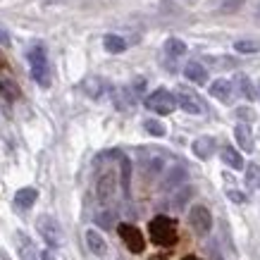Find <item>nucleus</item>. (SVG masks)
<instances>
[{"mask_svg":"<svg viewBox=\"0 0 260 260\" xmlns=\"http://www.w3.org/2000/svg\"><path fill=\"white\" fill-rule=\"evenodd\" d=\"M0 43H3V46H10V34L5 31L3 26H0Z\"/></svg>","mask_w":260,"mask_h":260,"instance_id":"obj_32","label":"nucleus"},{"mask_svg":"<svg viewBox=\"0 0 260 260\" xmlns=\"http://www.w3.org/2000/svg\"><path fill=\"white\" fill-rule=\"evenodd\" d=\"M117 232H119V237H122V241L126 244V248H129V251H132V253H143L146 241H143V234L134 227V224H119Z\"/></svg>","mask_w":260,"mask_h":260,"instance_id":"obj_7","label":"nucleus"},{"mask_svg":"<svg viewBox=\"0 0 260 260\" xmlns=\"http://www.w3.org/2000/svg\"><path fill=\"white\" fill-rule=\"evenodd\" d=\"M193 196V186H184V189H179L177 193H174V201H172V205H174V210H181L184 205L189 203V198Z\"/></svg>","mask_w":260,"mask_h":260,"instance_id":"obj_23","label":"nucleus"},{"mask_svg":"<svg viewBox=\"0 0 260 260\" xmlns=\"http://www.w3.org/2000/svg\"><path fill=\"white\" fill-rule=\"evenodd\" d=\"M0 67H5V62H3V57H0Z\"/></svg>","mask_w":260,"mask_h":260,"instance_id":"obj_39","label":"nucleus"},{"mask_svg":"<svg viewBox=\"0 0 260 260\" xmlns=\"http://www.w3.org/2000/svg\"><path fill=\"white\" fill-rule=\"evenodd\" d=\"M143 129H146L150 136H158V139L165 136V124L158 122V119H146V122H143Z\"/></svg>","mask_w":260,"mask_h":260,"instance_id":"obj_25","label":"nucleus"},{"mask_svg":"<svg viewBox=\"0 0 260 260\" xmlns=\"http://www.w3.org/2000/svg\"><path fill=\"white\" fill-rule=\"evenodd\" d=\"M181 260H201V258H196V255H184Z\"/></svg>","mask_w":260,"mask_h":260,"instance_id":"obj_35","label":"nucleus"},{"mask_svg":"<svg viewBox=\"0 0 260 260\" xmlns=\"http://www.w3.org/2000/svg\"><path fill=\"white\" fill-rule=\"evenodd\" d=\"M232 86H237L239 91H241V95H244V98H248V101H253V98H255V86H253L251 79H248V77H244V74H239L237 81H234Z\"/></svg>","mask_w":260,"mask_h":260,"instance_id":"obj_19","label":"nucleus"},{"mask_svg":"<svg viewBox=\"0 0 260 260\" xmlns=\"http://www.w3.org/2000/svg\"><path fill=\"white\" fill-rule=\"evenodd\" d=\"M95 224L103 227V229L115 227V213H112V210H103V213H98L95 215Z\"/></svg>","mask_w":260,"mask_h":260,"instance_id":"obj_26","label":"nucleus"},{"mask_svg":"<svg viewBox=\"0 0 260 260\" xmlns=\"http://www.w3.org/2000/svg\"><path fill=\"white\" fill-rule=\"evenodd\" d=\"M234 139H237L239 148L246 150V153H251L253 150V132L248 124H237V129H234Z\"/></svg>","mask_w":260,"mask_h":260,"instance_id":"obj_14","label":"nucleus"},{"mask_svg":"<svg viewBox=\"0 0 260 260\" xmlns=\"http://www.w3.org/2000/svg\"><path fill=\"white\" fill-rule=\"evenodd\" d=\"M86 246L93 255H105L108 253V241L98 229H86Z\"/></svg>","mask_w":260,"mask_h":260,"instance_id":"obj_9","label":"nucleus"},{"mask_svg":"<svg viewBox=\"0 0 260 260\" xmlns=\"http://www.w3.org/2000/svg\"><path fill=\"white\" fill-rule=\"evenodd\" d=\"M234 50H237V53H246V55H248V53H258L260 43L258 41H237V43H234Z\"/></svg>","mask_w":260,"mask_h":260,"instance_id":"obj_27","label":"nucleus"},{"mask_svg":"<svg viewBox=\"0 0 260 260\" xmlns=\"http://www.w3.org/2000/svg\"><path fill=\"white\" fill-rule=\"evenodd\" d=\"M255 17H258V19H260V3H258V10H255Z\"/></svg>","mask_w":260,"mask_h":260,"instance_id":"obj_38","label":"nucleus"},{"mask_svg":"<svg viewBox=\"0 0 260 260\" xmlns=\"http://www.w3.org/2000/svg\"><path fill=\"white\" fill-rule=\"evenodd\" d=\"M174 101H177V105H179L181 110L189 112V115H201V112H203L201 98H198L193 91H189V88H179L177 95H174Z\"/></svg>","mask_w":260,"mask_h":260,"instance_id":"obj_8","label":"nucleus"},{"mask_svg":"<svg viewBox=\"0 0 260 260\" xmlns=\"http://www.w3.org/2000/svg\"><path fill=\"white\" fill-rule=\"evenodd\" d=\"M184 181H186V170H184L181 165H177V167H172V170L167 172L165 181H162V189L170 191V189H174V186H181Z\"/></svg>","mask_w":260,"mask_h":260,"instance_id":"obj_16","label":"nucleus"},{"mask_svg":"<svg viewBox=\"0 0 260 260\" xmlns=\"http://www.w3.org/2000/svg\"><path fill=\"white\" fill-rule=\"evenodd\" d=\"M36 198H39V191L34 189V186H24V189H19L15 193V205L22 208V210H29L36 203Z\"/></svg>","mask_w":260,"mask_h":260,"instance_id":"obj_12","label":"nucleus"},{"mask_svg":"<svg viewBox=\"0 0 260 260\" xmlns=\"http://www.w3.org/2000/svg\"><path fill=\"white\" fill-rule=\"evenodd\" d=\"M255 95H260V81H258V86H255Z\"/></svg>","mask_w":260,"mask_h":260,"instance_id":"obj_37","label":"nucleus"},{"mask_svg":"<svg viewBox=\"0 0 260 260\" xmlns=\"http://www.w3.org/2000/svg\"><path fill=\"white\" fill-rule=\"evenodd\" d=\"M232 81L229 79H217L210 84V95L213 98H217V101L222 103H232Z\"/></svg>","mask_w":260,"mask_h":260,"instance_id":"obj_11","label":"nucleus"},{"mask_svg":"<svg viewBox=\"0 0 260 260\" xmlns=\"http://www.w3.org/2000/svg\"><path fill=\"white\" fill-rule=\"evenodd\" d=\"M0 93L5 95L8 101H15V98H19V88H17V84L12 79H3L0 77Z\"/></svg>","mask_w":260,"mask_h":260,"instance_id":"obj_22","label":"nucleus"},{"mask_svg":"<svg viewBox=\"0 0 260 260\" xmlns=\"http://www.w3.org/2000/svg\"><path fill=\"white\" fill-rule=\"evenodd\" d=\"M29 70H31V77L39 86L48 88L50 86V72H48V57H46V50L43 46H34L29 50Z\"/></svg>","mask_w":260,"mask_h":260,"instance_id":"obj_2","label":"nucleus"},{"mask_svg":"<svg viewBox=\"0 0 260 260\" xmlns=\"http://www.w3.org/2000/svg\"><path fill=\"white\" fill-rule=\"evenodd\" d=\"M148 232H150L153 244H158V246H172V244H177V224H174L172 217L158 215L155 220H150Z\"/></svg>","mask_w":260,"mask_h":260,"instance_id":"obj_1","label":"nucleus"},{"mask_svg":"<svg viewBox=\"0 0 260 260\" xmlns=\"http://www.w3.org/2000/svg\"><path fill=\"white\" fill-rule=\"evenodd\" d=\"M39 260H55V255H53L50 251H43V253L39 255Z\"/></svg>","mask_w":260,"mask_h":260,"instance_id":"obj_34","label":"nucleus"},{"mask_svg":"<svg viewBox=\"0 0 260 260\" xmlns=\"http://www.w3.org/2000/svg\"><path fill=\"white\" fill-rule=\"evenodd\" d=\"M165 50H167V55L181 57L184 53H186V43H184L181 39H167L165 41Z\"/></svg>","mask_w":260,"mask_h":260,"instance_id":"obj_20","label":"nucleus"},{"mask_svg":"<svg viewBox=\"0 0 260 260\" xmlns=\"http://www.w3.org/2000/svg\"><path fill=\"white\" fill-rule=\"evenodd\" d=\"M119 181H122L124 196H129V191H132V160L126 158V155L119 158Z\"/></svg>","mask_w":260,"mask_h":260,"instance_id":"obj_17","label":"nucleus"},{"mask_svg":"<svg viewBox=\"0 0 260 260\" xmlns=\"http://www.w3.org/2000/svg\"><path fill=\"white\" fill-rule=\"evenodd\" d=\"M193 155H198L201 160H208V158H213V153L215 148H217V143H215L213 136H201V139H196L193 141Z\"/></svg>","mask_w":260,"mask_h":260,"instance_id":"obj_10","label":"nucleus"},{"mask_svg":"<svg viewBox=\"0 0 260 260\" xmlns=\"http://www.w3.org/2000/svg\"><path fill=\"white\" fill-rule=\"evenodd\" d=\"M143 105L153 110L155 115H170L177 108V101H174V93H170L167 88H155L153 93L143 101Z\"/></svg>","mask_w":260,"mask_h":260,"instance_id":"obj_4","label":"nucleus"},{"mask_svg":"<svg viewBox=\"0 0 260 260\" xmlns=\"http://www.w3.org/2000/svg\"><path fill=\"white\" fill-rule=\"evenodd\" d=\"M36 229H39L41 239L46 241L48 248L62 246V227H60V222L53 215H41L39 220H36Z\"/></svg>","mask_w":260,"mask_h":260,"instance_id":"obj_3","label":"nucleus"},{"mask_svg":"<svg viewBox=\"0 0 260 260\" xmlns=\"http://www.w3.org/2000/svg\"><path fill=\"white\" fill-rule=\"evenodd\" d=\"M150 260H167V258H162V255H153Z\"/></svg>","mask_w":260,"mask_h":260,"instance_id":"obj_36","label":"nucleus"},{"mask_svg":"<svg viewBox=\"0 0 260 260\" xmlns=\"http://www.w3.org/2000/svg\"><path fill=\"white\" fill-rule=\"evenodd\" d=\"M115 105H117L119 110H129V108L134 105L132 91H129V88H119L117 93H115Z\"/></svg>","mask_w":260,"mask_h":260,"instance_id":"obj_21","label":"nucleus"},{"mask_svg":"<svg viewBox=\"0 0 260 260\" xmlns=\"http://www.w3.org/2000/svg\"><path fill=\"white\" fill-rule=\"evenodd\" d=\"M146 170H148L150 177H153V174H158L160 170H162V158H150V160H146Z\"/></svg>","mask_w":260,"mask_h":260,"instance_id":"obj_29","label":"nucleus"},{"mask_svg":"<svg viewBox=\"0 0 260 260\" xmlns=\"http://www.w3.org/2000/svg\"><path fill=\"white\" fill-rule=\"evenodd\" d=\"M184 77L189 81H193V84H201V86H203L205 81H208V70H205L201 62H189L184 67Z\"/></svg>","mask_w":260,"mask_h":260,"instance_id":"obj_15","label":"nucleus"},{"mask_svg":"<svg viewBox=\"0 0 260 260\" xmlns=\"http://www.w3.org/2000/svg\"><path fill=\"white\" fill-rule=\"evenodd\" d=\"M189 224L198 237H205L213 229V215H210V210L205 205H193L189 210Z\"/></svg>","mask_w":260,"mask_h":260,"instance_id":"obj_5","label":"nucleus"},{"mask_svg":"<svg viewBox=\"0 0 260 260\" xmlns=\"http://www.w3.org/2000/svg\"><path fill=\"white\" fill-rule=\"evenodd\" d=\"M246 0H222L220 3V12H224V15H229V12H237V10L244 8Z\"/></svg>","mask_w":260,"mask_h":260,"instance_id":"obj_28","label":"nucleus"},{"mask_svg":"<svg viewBox=\"0 0 260 260\" xmlns=\"http://www.w3.org/2000/svg\"><path fill=\"white\" fill-rule=\"evenodd\" d=\"M227 196L232 198L234 203H244V201H246V196L241 193V191H232V189H229V191H227Z\"/></svg>","mask_w":260,"mask_h":260,"instance_id":"obj_30","label":"nucleus"},{"mask_svg":"<svg viewBox=\"0 0 260 260\" xmlns=\"http://www.w3.org/2000/svg\"><path fill=\"white\" fill-rule=\"evenodd\" d=\"M239 115H241V119H246V122H251V119H253V112L246 110V108H241V110H239Z\"/></svg>","mask_w":260,"mask_h":260,"instance_id":"obj_33","label":"nucleus"},{"mask_svg":"<svg viewBox=\"0 0 260 260\" xmlns=\"http://www.w3.org/2000/svg\"><path fill=\"white\" fill-rule=\"evenodd\" d=\"M19 258L22 260H39V253L34 251L31 241H26L24 237H19Z\"/></svg>","mask_w":260,"mask_h":260,"instance_id":"obj_24","label":"nucleus"},{"mask_svg":"<svg viewBox=\"0 0 260 260\" xmlns=\"http://www.w3.org/2000/svg\"><path fill=\"white\" fill-rule=\"evenodd\" d=\"M220 158L227 162L232 170H244V158H241V153H239L234 146H222L220 148Z\"/></svg>","mask_w":260,"mask_h":260,"instance_id":"obj_13","label":"nucleus"},{"mask_svg":"<svg viewBox=\"0 0 260 260\" xmlns=\"http://www.w3.org/2000/svg\"><path fill=\"white\" fill-rule=\"evenodd\" d=\"M103 46H105L108 53L117 55V53H124L126 50V41L122 39V36H117V34H108V36L103 39Z\"/></svg>","mask_w":260,"mask_h":260,"instance_id":"obj_18","label":"nucleus"},{"mask_svg":"<svg viewBox=\"0 0 260 260\" xmlns=\"http://www.w3.org/2000/svg\"><path fill=\"white\" fill-rule=\"evenodd\" d=\"M255 174H260L258 167L251 165V167H248V184H251V186H255Z\"/></svg>","mask_w":260,"mask_h":260,"instance_id":"obj_31","label":"nucleus"},{"mask_svg":"<svg viewBox=\"0 0 260 260\" xmlns=\"http://www.w3.org/2000/svg\"><path fill=\"white\" fill-rule=\"evenodd\" d=\"M115 191H117V177L115 172H103L98 177V184H95V196L101 201L103 205L110 203L112 196H115Z\"/></svg>","mask_w":260,"mask_h":260,"instance_id":"obj_6","label":"nucleus"}]
</instances>
